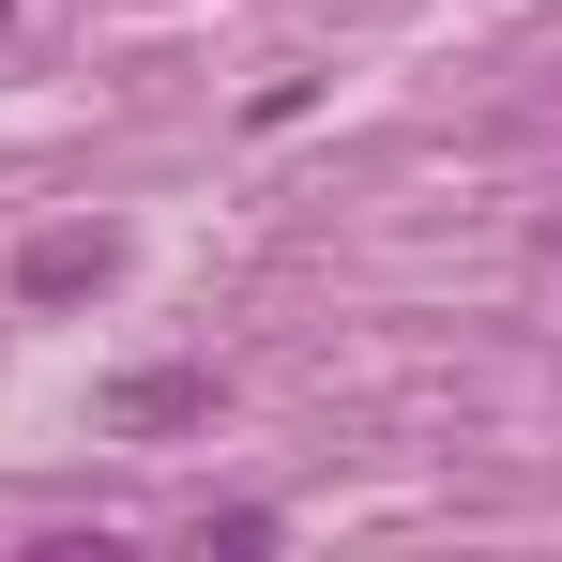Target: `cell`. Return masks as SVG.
<instances>
[{"mask_svg":"<svg viewBox=\"0 0 562 562\" xmlns=\"http://www.w3.org/2000/svg\"><path fill=\"white\" fill-rule=\"evenodd\" d=\"M106 274H122L106 228H46V244H15V304H92Z\"/></svg>","mask_w":562,"mask_h":562,"instance_id":"obj_1","label":"cell"},{"mask_svg":"<svg viewBox=\"0 0 562 562\" xmlns=\"http://www.w3.org/2000/svg\"><path fill=\"white\" fill-rule=\"evenodd\" d=\"M198 411H213V366H153V380H122V395H106V426H122V441H168V426H198Z\"/></svg>","mask_w":562,"mask_h":562,"instance_id":"obj_2","label":"cell"},{"mask_svg":"<svg viewBox=\"0 0 562 562\" xmlns=\"http://www.w3.org/2000/svg\"><path fill=\"white\" fill-rule=\"evenodd\" d=\"M548 244H562V213H548Z\"/></svg>","mask_w":562,"mask_h":562,"instance_id":"obj_3","label":"cell"}]
</instances>
